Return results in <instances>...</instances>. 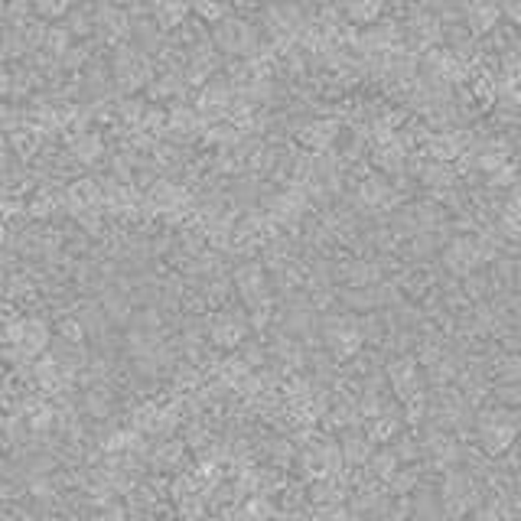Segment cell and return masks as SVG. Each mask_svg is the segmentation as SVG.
<instances>
[{
  "label": "cell",
  "mask_w": 521,
  "mask_h": 521,
  "mask_svg": "<svg viewBox=\"0 0 521 521\" xmlns=\"http://www.w3.org/2000/svg\"><path fill=\"white\" fill-rule=\"evenodd\" d=\"M111 81L118 85L121 95H137L154 81V59L147 56L144 49L121 43L111 52Z\"/></svg>",
  "instance_id": "obj_1"
},
{
  "label": "cell",
  "mask_w": 521,
  "mask_h": 521,
  "mask_svg": "<svg viewBox=\"0 0 521 521\" xmlns=\"http://www.w3.org/2000/svg\"><path fill=\"white\" fill-rule=\"evenodd\" d=\"M472 427H476V437H479V447L486 456L508 453L518 440L515 414L508 407H482L479 414H472Z\"/></svg>",
  "instance_id": "obj_2"
},
{
  "label": "cell",
  "mask_w": 521,
  "mask_h": 521,
  "mask_svg": "<svg viewBox=\"0 0 521 521\" xmlns=\"http://www.w3.org/2000/svg\"><path fill=\"white\" fill-rule=\"evenodd\" d=\"M479 496H482L479 479H476L469 469H456V466H450L447 476H443V486H440V508H443V518L463 521L466 515H472Z\"/></svg>",
  "instance_id": "obj_3"
},
{
  "label": "cell",
  "mask_w": 521,
  "mask_h": 521,
  "mask_svg": "<svg viewBox=\"0 0 521 521\" xmlns=\"http://www.w3.org/2000/svg\"><path fill=\"white\" fill-rule=\"evenodd\" d=\"M212 46L219 49V56H251L258 46V33L248 20L228 14L225 20L212 24Z\"/></svg>",
  "instance_id": "obj_4"
},
{
  "label": "cell",
  "mask_w": 521,
  "mask_h": 521,
  "mask_svg": "<svg viewBox=\"0 0 521 521\" xmlns=\"http://www.w3.org/2000/svg\"><path fill=\"white\" fill-rule=\"evenodd\" d=\"M297 459H300V469L309 482L333 479V476H339V469H342L339 440H329V437L313 440V443H307V447L297 453Z\"/></svg>",
  "instance_id": "obj_5"
},
{
  "label": "cell",
  "mask_w": 521,
  "mask_h": 521,
  "mask_svg": "<svg viewBox=\"0 0 521 521\" xmlns=\"http://www.w3.org/2000/svg\"><path fill=\"white\" fill-rule=\"evenodd\" d=\"M7 339L16 355L33 362V358H40L43 352L52 346V329H49V323L40 317L14 319V323L7 326Z\"/></svg>",
  "instance_id": "obj_6"
},
{
  "label": "cell",
  "mask_w": 521,
  "mask_h": 521,
  "mask_svg": "<svg viewBox=\"0 0 521 521\" xmlns=\"http://www.w3.org/2000/svg\"><path fill=\"white\" fill-rule=\"evenodd\" d=\"M248 317L238 313V309H219V313H212L209 323H205V339L222 352H232L238 349L244 339H248Z\"/></svg>",
  "instance_id": "obj_7"
},
{
  "label": "cell",
  "mask_w": 521,
  "mask_h": 521,
  "mask_svg": "<svg viewBox=\"0 0 521 521\" xmlns=\"http://www.w3.org/2000/svg\"><path fill=\"white\" fill-rule=\"evenodd\" d=\"M232 284H235V293L242 297V303L248 309L274 303L270 284H268V270H264L260 260H244V264H238L235 274H232Z\"/></svg>",
  "instance_id": "obj_8"
},
{
  "label": "cell",
  "mask_w": 521,
  "mask_h": 521,
  "mask_svg": "<svg viewBox=\"0 0 521 521\" xmlns=\"http://www.w3.org/2000/svg\"><path fill=\"white\" fill-rule=\"evenodd\" d=\"M323 342L326 349H329V355H336L339 362H346V358H355L358 349H362V326H358V319L352 317H329L323 323Z\"/></svg>",
  "instance_id": "obj_9"
},
{
  "label": "cell",
  "mask_w": 521,
  "mask_h": 521,
  "mask_svg": "<svg viewBox=\"0 0 521 521\" xmlns=\"http://www.w3.org/2000/svg\"><path fill=\"white\" fill-rule=\"evenodd\" d=\"M384 378H388V388L391 394L404 404V401L417 398L423 394V372H421V362L414 355H394L384 368Z\"/></svg>",
  "instance_id": "obj_10"
},
{
  "label": "cell",
  "mask_w": 521,
  "mask_h": 521,
  "mask_svg": "<svg viewBox=\"0 0 521 521\" xmlns=\"http://www.w3.org/2000/svg\"><path fill=\"white\" fill-rule=\"evenodd\" d=\"M91 20H95V36L108 46H121L130 36V14L118 4H101V7L91 10Z\"/></svg>",
  "instance_id": "obj_11"
},
{
  "label": "cell",
  "mask_w": 521,
  "mask_h": 521,
  "mask_svg": "<svg viewBox=\"0 0 521 521\" xmlns=\"http://www.w3.org/2000/svg\"><path fill=\"white\" fill-rule=\"evenodd\" d=\"M488 254L492 251H488L479 238H456L447 251H443V264H447L453 274H469V270L479 268L482 260H488Z\"/></svg>",
  "instance_id": "obj_12"
},
{
  "label": "cell",
  "mask_w": 521,
  "mask_h": 521,
  "mask_svg": "<svg viewBox=\"0 0 521 521\" xmlns=\"http://www.w3.org/2000/svg\"><path fill=\"white\" fill-rule=\"evenodd\" d=\"M421 453L427 456L437 469H450L453 463H459L463 450H459V440H456L450 431L431 427V431H427V437L421 440Z\"/></svg>",
  "instance_id": "obj_13"
},
{
  "label": "cell",
  "mask_w": 521,
  "mask_h": 521,
  "mask_svg": "<svg viewBox=\"0 0 521 521\" xmlns=\"http://www.w3.org/2000/svg\"><path fill=\"white\" fill-rule=\"evenodd\" d=\"M232 101H235V95H232V85H228V81H209V85H203V91H199L195 111H199V118H203L205 124L225 121Z\"/></svg>",
  "instance_id": "obj_14"
},
{
  "label": "cell",
  "mask_w": 521,
  "mask_h": 521,
  "mask_svg": "<svg viewBox=\"0 0 521 521\" xmlns=\"http://www.w3.org/2000/svg\"><path fill=\"white\" fill-rule=\"evenodd\" d=\"M219 69V49L212 46V40H195L186 52V81L189 85H205L212 72Z\"/></svg>",
  "instance_id": "obj_15"
},
{
  "label": "cell",
  "mask_w": 521,
  "mask_h": 521,
  "mask_svg": "<svg viewBox=\"0 0 521 521\" xmlns=\"http://www.w3.org/2000/svg\"><path fill=\"white\" fill-rule=\"evenodd\" d=\"M101 199H105L101 183H95V179H79V183H72V186L65 189L62 205L69 209V215H81V212L98 209Z\"/></svg>",
  "instance_id": "obj_16"
},
{
  "label": "cell",
  "mask_w": 521,
  "mask_h": 521,
  "mask_svg": "<svg viewBox=\"0 0 521 521\" xmlns=\"http://www.w3.org/2000/svg\"><path fill=\"white\" fill-rule=\"evenodd\" d=\"M205 128V121L199 118L195 108H186V105H176L166 111V134L176 140H193L199 137Z\"/></svg>",
  "instance_id": "obj_17"
},
{
  "label": "cell",
  "mask_w": 521,
  "mask_h": 521,
  "mask_svg": "<svg viewBox=\"0 0 521 521\" xmlns=\"http://www.w3.org/2000/svg\"><path fill=\"white\" fill-rule=\"evenodd\" d=\"M339 453H342V463L349 466H365L374 453V443L368 440L365 431H358V427H349V431H342L339 437Z\"/></svg>",
  "instance_id": "obj_18"
},
{
  "label": "cell",
  "mask_w": 521,
  "mask_h": 521,
  "mask_svg": "<svg viewBox=\"0 0 521 521\" xmlns=\"http://www.w3.org/2000/svg\"><path fill=\"white\" fill-rule=\"evenodd\" d=\"M147 14L154 16V24L163 33H170L176 26H183V20L189 14V4L186 0H147Z\"/></svg>",
  "instance_id": "obj_19"
},
{
  "label": "cell",
  "mask_w": 521,
  "mask_h": 521,
  "mask_svg": "<svg viewBox=\"0 0 521 521\" xmlns=\"http://www.w3.org/2000/svg\"><path fill=\"white\" fill-rule=\"evenodd\" d=\"M401 431H404V421H401V414L398 411H391V407H384L382 414L368 417V427H365L368 440H372L374 447H388Z\"/></svg>",
  "instance_id": "obj_20"
},
{
  "label": "cell",
  "mask_w": 521,
  "mask_h": 521,
  "mask_svg": "<svg viewBox=\"0 0 521 521\" xmlns=\"http://www.w3.org/2000/svg\"><path fill=\"white\" fill-rule=\"evenodd\" d=\"M186 463V443L183 440H160L154 450H150V466L156 472H176Z\"/></svg>",
  "instance_id": "obj_21"
},
{
  "label": "cell",
  "mask_w": 521,
  "mask_h": 521,
  "mask_svg": "<svg viewBox=\"0 0 521 521\" xmlns=\"http://www.w3.org/2000/svg\"><path fill=\"white\" fill-rule=\"evenodd\" d=\"M69 154H72V160L81 163V166H91V163H98L105 156V144H101V137L91 134V130H79V134L69 140Z\"/></svg>",
  "instance_id": "obj_22"
},
{
  "label": "cell",
  "mask_w": 521,
  "mask_h": 521,
  "mask_svg": "<svg viewBox=\"0 0 521 521\" xmlns=\"http://www.w3.org/2000/svg\"><path fill=\"white\" fill-rule=\"evenodd\" d=\"M336 134H339V124L336 121H309L297 130V140L309 150H326V147L333 144Z\"/></svg>",
  "instance_id": "obj_23"
},
{
  "label": "cell",
  "mask_w": 521,
  "mask_h": 521,
  "mask_svg": "<svg viewBox=\"0 0 521 521\" xmlns=\"http://www.w3.org/2000/svg\"><path fill=\"white\" fill-rule=\"evenodd\" d=\"M150 203L160 212H176L183 209V205H189V193L183 186H176V183H170V179H160V183H154V189H150Z\"/></svg>",
  "instance_id": "obj_24"
},
{
  "label": "cell",
  "mask_w": 521,
  "mask_h": 521,
  "mask_svg": "<svg viewBox=\"0 0 521 521\" xmlns=\"http://www.w3.org/2000/svg\"><path fill=\"white\" fill-rule=\"evenodd\" d=\"M186 75L183 72H163V75H156L150 85H147V95L154 98V101H166V98H176V95H183L186 91Z\"/></svg>",
  "instance_id": "obj_25"
},
{
  "label": "cell",
  "mask_w": 521,
  "mask_h": 521,
  "mask_svg": "<svg viewBox=\"0 0 521 521\" xmlns=\"http://www.w3.org/2000/svg\"><path fill=\"white\" fill-rule=\"evenodd\" d=\"M264 459H268L274 469H287V466H293V459H297V447H293V440L268 437V443H264Z\"/></svg>",
  "instance_id": "obj_26"
},
{
  "label": "cell",
  "mask_w": 521,
  "mask_h": 521,
  "mask_svg": "<svg viewBox=\"0 0 521 521\" xmlns=\"http://www.w3.org/2000/svg\"><path fill=\"white\" fill-rule=\"evenodd\" d=\"M365 466H368V476H372V479H378V482H388L391 476L401 469L398 456L391 453V447H374L372 459H368Z\"/></svg>",
  "instance_id": "obj_27"
},
{
  "label": "cell",
  "mask_w": 521,
  "mask_h": 521,
  "mask_svg": "<svg viewBox=\"0 0 521 521\" xmlns=\"http://www.w3.org/2000/svg\"><path fill=\"white\" fill-rule=\"evenodd\" d=\"M378 277H382V270H378V264H372V260H355V264H346V268H342V280L349 287H374Z\"/></svg>",
  "instance_id": "obj_28"
},
{
  "label": "cell",
  "mask_w": 521,
  "mask_h": 521,
  "mask_svg": "<svg viewBox=\"0 0 521 521\" xmlns=\"http://www.w3.org/2000/svg\"><path fill=\"white\" fill-rule=\"evenodd\" d=\"M309 502L319 505V508H326V505H339L342 496H346V488L339 486V476H333V479H317L313 486H309Z\"/></svg>",
  "instance_id": "obj_29"
},
{
  "label": "cell",
  "mask_w": 521,
  "mask_h": 521,
  "mask_svg": "<svg viewBox=\"0 0 521 521\" xmlns=\"http://www.w3.org/2000/svg\"><path fill=\"white\" fill-rule=\"evenodd\" d=\"M81 407H85V414L89 417H108L111 414V407H114V398H111V391L101 388V384H95V388H89L85 394H81Z\"/></svg>",
  "instance_id": "obj_30"
},
{
  "label": "cell",
  "mask_w": 521,
  "mask_h": 521,
  "mask_svg": "<svg viewBox=\"0 0 521 521\" xmlns=\"http://www.w3.org/2000/svg\"><path fill=\"white\" fill-rule=\"evenodd\" d=\"M382 7L384 0H342V10H346V16H349L352 24H374Z\"/></svg>",
  "instance_id": "obj_31"
},
{
  "label": "cell",
  "mask_w": 521,
  "mask_h": 521,
  "mask_svg": "<svg viewBox=\"0 0 521 521\" xmlns=\"http://www.w3.org/2000/svg\"><path fill=\"white\" fill-rule=\"evenodd\" d=\"M81 323V329H85V336H105L108 326H111V319L105 317V309H101V303H85L81 307V313L75 317Z\"/></svg>",
  "instance_id": "obj_32"
},
{
  "label": "cell",
  "mask_w": 521,
  "mask_h": 521,
  "mask_svg": "<svg viewBox=\"0 0 521 521\" xmlns=\"http://www.w3.org/2000/svg\"><path fill=\"white\" fill-rule=\"evenodd\" d=\"M417 486H421V469H417V463L401 466V469L388 479V492L394 498H398V496H411Z\"/></svg>",
  "instance_id": "obj_33"
},
{
  "label": "cell",
  "mask_w": 521,
  "mask_h": 521,
  "mask_svg": "<svg viewBox=\"0 0 521 521\" xmlns=\"http://www.w3.org/2000/svg\"><path fill=\"white\" fill-rule=\"evenodd\" d=\"M101 309H105V317L111 319V323H128L130 319V297L121 290H108L105 297H101Z\"/></svg>",
  "instance_id": "obj_34"
},
{
  "label": "cell",
  "mask_w": 521,
  "mask_h": 521,
  "mask_svg": "<svg viewBox=\"0 0 521 521\" xmlns=\"http://www.w3.org/2000/svg\"><path fill=\"white\" fill-rule=\"evenodd\" d=\"M466 16H469L472 30L486 33L488 26L496 24V16H498V4H496V0H472V7H466Z\"/></svg>",
  "instance_id": "obj_35"
},
{
  "label": "cell",
  "mask_w": 521,
  "mask_h": 521,
  "mask_svg": "<svg viewBox=\"0 0 521 521\" xmlns=\"http://www.w3.org/2000/svg\"><path fill=\"white\" fill-rule=\"evenodd\" d=\"M505 508H508L505 496L488 492V496H479V502H476V508H472V521H502Z\"/></svg>",
  "instance_id": "obj_36"
},
{
  "label": "cell",
  "mask_w": 521,
  "mask_h": 521,
  "mask_svg": "<svg viewBox=\"0 0 521 521\" xmlns=\"http://www.w3.org/2000/svg\"><path fill=\"white\" fill-rule=\"evenodd\" d=\"M388 447H391V453L398 456V463H407V466L417 463V459L423 456V453H421V440H417L414 433H404V431H401L398 437L391 440Z\"/></svg>",
  "instance_id": "obj_37"
},
{
  "label": "cell",
  "mask_w": 521,
  "mask_h": 521,
  "mask_svg": "<svg viewBox=\"0 0 521 521\" xmlns=\"http://www.w3.org/2000/svg\"><path fill=\"white\" fill-rule=\"evenodd\" d=\"M186 4L205 24H219V20L228 16V10H232V0H186Z\"/></svg>",
  "instance_id": "obj_38"
},
{
  "label": "cell",
  "mask_w": 521,
  "mask_h": 521,
  "mask_svg": "<svg viewBox=\"0 0 521 521\" xmlns=\"http://www.w3.org/2000/svg\"><path fill=\"white\" fill-rule=\"evenodd\" d=\"M72 46V33L65 30V26H46V36H43V49H46L49 56L62 59Z\"/></svg>",
  "instance_id": "obj_39"
},
{
  "label": "cell",
  "mask_w": 521,
  "mask_h": 521,
  "mask_svg": "<svg viewBox=\"0 0 521 521\" xmlns=\"http://www.w3.org/2000/svg\"><path fill=\"white\" fill-rule=\"evenodd\" d=\"M297 20H300V16H297V10L287 7V4H280V7H270L268 14H264V24L274 30V36H277V33H290L293 26H297Z\"/></svg>",
  "instance_id": "obj_40"
},
{
  "label": "cell",
  "mask_w": 521,
  "mask_h": 521,
  "mask_svg": "<svg viewBox=\"0 0 521 521\" xmlns=\"http://www.w3.org/2000/svg\"><path fill=\"white\" fill-rule=\"evenodd\" d=\"M65 30L72 36H91L95 33V20H91V7H72L65 14Z\"/></svg>",
  "instance_id": "obj_41"
},
{
  "label": "cell",
  "mask_w": 521,
  "mask_h": 521,
  "mask_svg": "<svg viewBox=\"0 0 521 521\" xmlns=\"http://www.w3.org/2000/svg\"><path fill=\"white\" fill-rule=\"evenodd\" d=\"M30 10L43 20H62L69 10H72V0H26Z\"/></svg>",
  "instance_id": "obj_42"
},
{
  "label": "cell",
  "mask_w": 521,
  "mask_h": 521,
  "mask_svg": "<svg viewBox=\"0 0 521 521\" xmlns=\"http://www.w3.org/2000/svg\"><path fill=\"white\" fill-rule=\"evenodd\" d=\"M358 199H362L365 205H384V203H388V183H384V179H378V176L365 179V183H362V189H358Z\"/></svg>",
  "instance_id": "obj_43"
},
{
  "label": "cell",
  "mask_w": 521,
  "mask_h": 521,
  "mask_svg": "<svg viewBox=\"0 0 521 521\" xmlns=\"http://www.w3.org/2000/svg\"><path fill=\"white\" fill-rule=\"evenodd\" d=\"M56 336H59V342H72V346H85V329H81V323L75 317H62L56 323Z\"/></svg>",
  "instance_id": "obj_44"
},
{
  "label": "cell",
  "mask_w": 521,
  "mask_h": 521,
  "mask_svg": "<svg viewBox=\"0 0 521 521\" xmlns=\"http://www.w3.org/2000/svg\"><path fill=\"white\" fill-rule=\"evenodd\" d=\"M496 382L498 384L521 382V358H502V362L496 365Z\"/></svg>",
  "instance_id": "obj_45"
},
{
  "label": "cell",
  "mask_w": 521,
  "mask_h": 521,
  "mask_svg": "<svg viewBox=\"0 0 521 521\" xmlns=\"http://www.w3.org/2000/svg\"><path fill=\"white\" fill-rule=\"evenodd\" d=\"M144 111H147L144 101H137V98H130V95H124L121 105H118V114H121V121H128V124H140Z\"/></svg>",
  "instance_id": "obj_46"
},
{
  "label": "cell",
  "mask_w": 521,
  "mask_h": 521,
  "mask_svg": "<svg viewBox=\"0 0 521 521\" xmlns=\"http://www.w3.org/2000/svg\"><path fill=\"white\" fill-rule=\"evenodd\" d=\"M62 203V199H56V195H49V193H36V199L30 203V212L36 215V219H46V215H52V209Z\"/></svg>",
  "instance_id": "obj_47"
},
{
  "label": "cell",
  "mask_w": 521,
  "mask_h": 521,
  "mask_svg": "<svg viewBox=\"0 0 521 521\" xmlns=\"http://www.w3.org/2000/svg\"><path fill=\"white\" fill-rule=\"evenodd\" d=\"M496 398H498V404H502V407H518V411H521V382L498 384Z\"/></svg>",
  "instance_id": "obj_48"
},
{
  "label": "cell",
  "mask_w": 521,
  "mask_h": 521,
  "mask_svg": "<svg viewBox=\"0 0 521 521\" xmlns=\"http://www.w3.org/2000/svg\"><path fill=\"white\" fill-rule=\"evenodd\" d=\"M89 46H69V52L62 56V65L65 69H81V65L89 62Z\"/></svg>",
  "instance_id": "obj_49"
},
{
  "label": "cell",
  "mask_w": 521,
  "mask_h": 521,
  "mask_svg": "<svg viewBox=\"0 0 521 521\" xmlns=\"http://www.w3.org/2000/svg\"><path fill=\"white\" fill-rule=\"evenodd\" d=\"M505 502L521 512V472H515L512 479H508V488H505Z\"/></svg>",
  "instance_id": "obj_50"
},
{
  "label": "cell",
  "mask_w": 521,
  "mask_h": 521,
  "mask_svg": "<svg viewBox=\"0 0 521 521\" xmlns=\"http://www.w3.org/2000/svg\"><path fill=\"white\" fill-rule=\"evenodd\" d=\"M502 10H505V16H508L512 24L521 26V0H502Z\"/></svg>",
  "instance_id": "obj_51"
},
{
  "label": "cell",
  "mask_w": 521,
  "mask_h": 521,
  "mask_svg": "<svg viewBox=\"0 0 521 521\" xmlns=\"http://www.w3.org/2000/svg\"><path fill=\"white\" fill-rule=\"evenodd\" d=\"M14 91V72H7V69H0V98L10 95Z\"/></svg>",
  "instance_id": "obj_52"
},
{
  "label": "cell",
  "mask_w": 521,
  "mask_h": 521,
  "mask_svg": "<svg viewBox=\"0 0 521 521\" xmlns=\"http://www.w3.org/2000/svg\"><path fill=\"white\" fill-rule=\"evenodd\" d=\"M515 431H518V437H521V411L515 414Z\"/></svg>",
  "instance_id": "obj_53"
},
{
  "label": "cell",
  "mask_w": 521,
  "mask_h": 521,
  "mask_svg": "<svg viewBox=\"0 0 521 521\" xmlns=\"http://www.w3.org/2000/svg\"><path fill=\"white\" fill-rule=\"evenodd\" d=\"M0 521H20L16 515H0Z\"/></svg>",
  "instance_id": "obj_54"
},
{
  "label": "cell",
  "mask_w": 521,
  "mask_h": 521,
  "mask_svg": "<svg viewBox=\"0 0 521 521\" xmlns=\"http://www.w3.org/2000/svg\"><path fill=\"white\" fill-rule=\"evenodd\" d=\"M108 4H134V0H108Z\"/></svg>",
  "instance_id": "obj_55"
},
{
  "label": "cell",
  "mask_w": 521,
  "mask_h": 521,
  "mask_svg": "<svg viewBox=\"0 0 521 521\" xmlns=\"http://www.w3.org/2000/svg\"><path fill=\"white\" fill-rule=\"evenodd\" d=\"M81 4H91V0H81Z\"/></svg>",
  "instance_id": "obj_56"
},
{
  "label": "cell",
  "mask_w": 521,
  "mask_h": 521,
  "mask_svg": "<svg viewBox=\"0 0 521 521\" xmlns=\"http://www.w3.org/2000/svg\"><path fill=\"white\" fill-rule=\"evenodd\" d=\"M0 453H4V443H0Z\"/></svg>",
  "instance_id": "obj_57"
}]
</instances>
